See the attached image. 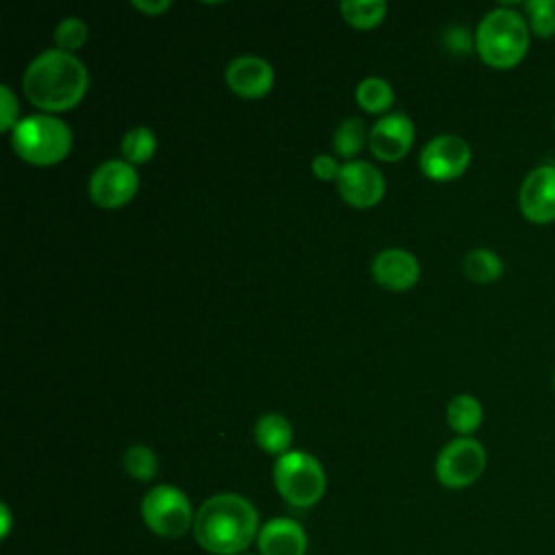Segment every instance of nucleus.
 Listing matches in <instances>:
<instances>
[{"label":"nucleus","mask_w":555,"mask_h":555,"mask_svg":"<svg viewBox=\"0 0 555 555\" xmlns=\"http://www.w3.org/2000/svg\"><path fill=\"white\" fill-rule=\"evenodd\" d=\"M444 41H447V46L451 48V52H455V54H466V52L473 48L475 37L470 39V33H468L466 28H462V26H451V28L447 30V35H444Z\"/></svg>","instance_id":"obj_27"},{"label":"nucleus","mask_w":555,"mask_h":555,"mask_svg":"<svg viewBox=\"0 0 555 555\" xmlns=\"http://www.w3.org/2000/svg\"><path fill=\"white\" fill-rule=\"evenodd\" d=\"M462 271L470 282L490 284L503 275L505 264L496 251L486 247H475L462 258Z\"/></svg>","instance_id":"obj_17"},{"label":"nucleus","mask_w":555,"mask_h":555,"mask_svg":"<svg viewBox=\"0 0 555 555\" xmlns=\"http://www.w3.org/2000/svg\"><path fill=\"white\" fill-rule=\"evenodd\" d=\"M254 440L262 451L280 457L291 451L293 425L288 423L286 416L278 412H267L254 425Z\"/></svg>","instance_id":"obj_16"},{"label":"nucleus","mask_w":555,"mask_h":555,"mask_svg":"<svg viewBox=\"0 0 555 555\" xmlns=\"http://www.w3.org/2000/svg\"><path fill=\"white\" fill-rule=\"evenodd\" d=\"M195 509L189 496L171 486L158 483L150 488L141 501V516L145 527L160 538H182L195 525Z\"/></svg>","instance_id":"obj_6"},{"label":"nucleus","mask_w":555,"mask_h":555,"mask_svg":"<svg viewBox=\"0 0 555 555\" xmlns=\"http://www.w3.org/2000/svg\"><path fill=\"white\" fill-rule=\"evenodd\" d=\"M527 20L538 37L555 35V0H529L525 2Z\"/></svg>","instance_id":"obj_25"},{"label":"nucleus","mask_w":555,"mask_h":555,"mask_svg":"<svg viewBox=\"0 0 555 555\" xmlns=\"http://www.w3.org/2000/svg\"><path fill=\"white\" fill-rule=\"evenodd\" d=\"M89 89L85 63L61 50H46L35 56L24 72V93L30 104L43 113H63L74 108Z\"/></svg>","instance_id":"obj_2"},{"label":"nucleus","mask_w":555,"mask_h":555,"mask_svg":"<svg viewBox=\"0 0 555 555\" xmlns=\"http://www.w3.org/2000/svg\"><path fill=\"white\" fill-rule=\"evenodd\" d=\"M241 555H251V553H241Z\"/></svg>","instance_id":"obj_32"},{"label":"nucleus","mask_w":555,"mask_h":555,"mask_svg":"<svg viewBox=\"0 0 555 555\" xmlns=\"http://www.w3.org/2000/svg\"><path fill=\"white\" fill-rule=\"evenodd\" d=\"M340 167H343V165H338L336 158L330 156V154H319V156H314V160H312V173H314L319 180H325V182H327V180H338Z\"/></svg>","instance_id":"obj_28"},{"label":"nucleus","mask_w":555,"mask_h":555,"mask_svg":"<svg viewBox=\"0 0 555 555\" xmlns=\"http://www.w3.org/2000/svg\"><path fill=\"white\" fill-rule=\"evenodd\" d=\"M475 48L481 61L490 67H514L529 50L527 20L509 7H496L488 11L477 24Z\"/></svg>","instance_id":"obj_3"},{"label":"nucleus","mask_w":555,"mask_h":555,"mask_svg":"<svg viewBox=\"0 0 555 555\" xmlns=\"http://www.w3.org/2000/svg\"><path fill=\"white\" fill-rule=\"evenodd\" d=\"M340 15L353 28L366 30L377 26L384 20L386 2L384 0H345L340 2Z\"/></svg>","instance_id":"obj_20"},{"label":"nucleus","mask_w":555,"mask_h":555,"mask_svg":"<svg viewBox=\"0 0 555 555\" xmlns=\"http://www.w3.org/2000/svg\"><path fill=\"white\" fill-rule=\"evenodd\" d=\"M258 509L236 492H219L206 499L193 525L197 544L212 555H241L260 531Z\"/></svg>","instance_id":"obj_1"},{"label":"nucleus","mask_w":555,"mask_h":555,"mask_svg":"<svg viewBox=\"0 0 555 555\" xmlns=\"http://www.w3.org/2000/svg\"><path fill=\"white\" fill-rule=\"evenodd\" d=\"M486 449L479 440L470 436H460L442 447L436 457L434 473L436 479L451 490H462L473 486L486 470Z\"/></svg>","instance_id":"obj_7"},{"label":"nucleus","mask_w":555,"mask_h":555,"mask_svg":"<svg viewBox=\"0 0 555 555\" xmlns=\"http://www.w3.org/2000/svg\"><path fill=\"white\" fill-rule=\"evenodd\" d=\"M132 7L150 17H156V15L165 13L171 7V2L169 0H132Z\"/></svg>","instance_id":"obj_29"},{"label":"nucleus","mask_w":555,"mask_h":555,"mask_svg":"<svg viewBox=\"0 0 555 555\" xmlns=\"http://www.w3.org/2000/svg\"><path fill=\"white\" fill-rule=\"evenodd\" d=\"M273 483L293 507H312L325 494L327 477L321 462L306 451H288L273 464Z\"/></svg>","instance_id":"obj_5"},{"label":"nucleus","mask_w":555,"mask_h":555,"mask_svg":"<svg viewBox=\"0 0 555 555\" xmlns=\"http://www.w3.org/2000/svg\"><path fill=\"white\" fill-rule=\"evenodd\" d=\"M139 191V173L126 160H106L98 165L89 178L91 199L106 210L121 208Z\"/></svg>","instance_id":"obj_8"},{"label":"nucleus","mask_w":555,"mask_h":555,"mask_svg":"<svg viewBox=\"0 0 555 555\" xmlns=\"http://www.w3.org/2000/svg\"><path fill=\"white\" fill-rule=\"evenodd\" d=\"M414 141V124L403 113H390L377 119L369 132V150L375 158L392 163L401 160Z\"/></svg>","instance_id":"obj_12"},{"label":"nucleus","mask_w":555,"mask_h":555,"mask_svg":"<svg viewBox=\"0 0 555 555\" xmlns=\"http://www.w3.org/2000/svg\"><path fill=\"white\" fill-rule=\"evenodd\" d=\"M551 384H553V390H555V369H553V377H551Z\"/></svg>","instance_id":"obj_31"},{"label":"nucleus","mask_w":555,"mask_h":555,"mask_svg":"<svg viewBox=\"0 0 555 555\" xmlns=\"http://www.w3.org/2000/svg\"><path fill=\"white\" fill-rule=\"evenodd\" d=\"M483 418V408L473 395H455L447 405V423L460 436H470Z\"/></svg>","instance_id":"obj_18"},{"label":"nucleus","mask_w":555,"mask_h":555,"mask_svg":"<svg viewBox=\"0 0 555 555\" xmlns=\"http://www.w3.org/2000/svg\"><path fill=\"white\" fill-rule=\"evenodd\" d=\"M154 152H156V134L145 126L130 128L121 139V154H124V160L130 165L147 163L154 156Z\"/></svg>","instance_id":"obj_21"},{"label":"nucleus","mask_w":555,"mask_h":555,"mask_svg":"<svg viewBox=\"0 0 555 555\" xmlns=\"http://www.w3.org/2000/svg\"><path fill=\"white\" fill-rule=\"evenodd\" d=\"M371 273L375 282L388 291H408L418 282L421 267L414 254L399 247H390L373 258Z\"/></svg>","instance_id":"obj_14"},{"label":"nucleus","mask_w":555,"mask_h":555,"mask_svg":"<svg viewBox=\"0 0 555 555\" xmlns=\"http://www.w3.org/2000/svg\"><path fill=\"white\" fill-rule=\"evenodd\" d=\"M364 141H369L366 128H364V121L358 117H349L340 121V126L334 132V150L338 156H345V158H353L364 147Z\"/></svg>","instance_id":"obj_23"},{"label":"nucleus","mask_w":555,"mask_h":555,"mask_svg":"<svg viewBox=\"0 0 555 555\" xmlns=\"http://www.w3.org/2000/svg\"><path fill=\"white\" fill-rule=\"evenodd\" d=\"M124 470L137 481H150L158 473V457L147 444H132L121 457Z\"/></svg>","instance_id":"obj_22"},{"label":"nucleus","mask_w":555,"mask_h":555,"mask_svg":"<svg viewBox=\"0 0 555 555\" xmlns=\"http://www.w3.org/2000/svg\"><path fill=\"white\" fill-rule=\"evenodd\" d=\"M17 124V100L7 85H0V130L11 132Z\"/></svg>","instance_id":"obj_26"},{"label":"nucleus","mask_w":555,"mask_h":555,"mask_svg":"<svg viewBox=\"0 0 555 555\" xmlns=\"http://www.w3.org/2000/svg\"><path fill=\"white\" fill-rule=\"evenodd\" d=\"M340 197L353 208H373L386 193L382 171L366 160H347L336 180Z\"/></svg>","instance_id":"obj_10"},{"label":"nucleus","mask_w":555,"mask_h":555,"mask_svg":"<svg viewBox=\"0 0 555 555\" xmlns=\"http://www.w3.org/2000/svg\"><path fill=\"white\" fill-rule=\"evenodd\" d=\"M418 165L429 180L449 182L460 178L470 165V147L457 134H438L423 145Z\"/></svg>","instance_id":"obj_9"},{"label":"nucleus","mask_w":555,"mask_h":555,"mask_svg":"<svg viewBox=\"0 0 555 555\" xmlns=\"http://www.w3.org/2000/svg\"><path fill=\"white\" fill-rule=\"evenodd\" d=\"M256 546L260 555H306L308 535L297 520L280 516L260 527Z\"/></svg>","instance_id":"obj_15"},{"label":"nucleus","mask_w":555,"mask_h":555,"mask_svg":"<svg viewBox=\"0 0 555 555\" xmlns=\"http://www.w3.org/2000/svg\"><path fill=\"white\" fill-rule=\"evenodd\" d=\"M395 100L392 87L377 76H369L356 87V102L366 113H384Z\"/></svg>","instance_id":"obj_19"},{"label":"nucleus","mask_w":555,"mask_h":555,"mask_svg":"<svg viewBox=\"0 0 555 555\" xmlns=\"http://www.w3.org/2000/svg\"><path fill=\"white\" fill-rule=\"evenodd\" d=\"M518 206L525 219L533 223L555 219V163H542L525 176L518 191Z\"/></svg>","instance_id":"obj_11"},{"label":"nucleus","mask_w":555,"mask_h":555,"mask_svg":"<svg viewBox=\"0 0 555 555\" xmlns=\"http://www.w3.org/2000/svg\"><path fill=\"white\" fill-rule=\"evenodd\" d=\"M87 37H89V26L80 17H65L59 22L54 30L56 50L67 54H74L78 48H82L87 43Z\"/></svg>","instance_id":"obj_24"},{"label":"nucleus","mask_w":555,"mask_h":555,"mask_svg":"<svg viewBox=\"0 0 555 555\" xmlns=\"http://www.w3.org/2000/svg\"><path fill=\"white\" fill-rule=\"evenodd\" d=\"M0 516H2V529H0V538L2 540H7V535H9V531H11V512H9V507L2 503L0 505Z\"/></svg>","instance_id":"obj_30"},{"label":"nucleus","mask_w":555,"mask_h":555,"mask_svg":"<svg viewBox=\"0 0 555 555\" xmlns=\"http://www.w3.org/2000/svg\"><path fill=\"white\" fill-rule=\"evenodd\" d=\"M13 152L37 167L61 163L72 150V130L54 115H28L11 130Z\"/></svg>","instance_id":"obj_4"},{"label":"nucleus","mask_w":555,"mask_h":555,"mask_svg":"<svg viewBox=\"0 0 555 555\" xmlns=\"http://www.w3.org/2000/svg\"><path fill=\"white\" fill-rule=\"evenodd\" d=\"M225 85L241 98L256 100L271 91L273 87V69L271 65L256 56V54H243L230 61L225 67Z\"/></svg>","instance_id":"obj_13"}]
</instances>
